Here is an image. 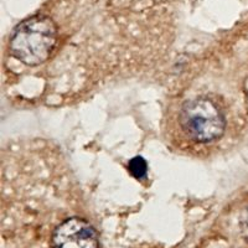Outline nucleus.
<instances>
[{"label":"nucleus","mask_w":248,"mask_h":248,"mask_svg":"<svg viewBox=\"0 0 248 248\" xmlns=\"http://www.w3.org/2000/svg\"><path fill=\"white\" fill-rule=\"evenodd\" d=\"M55 248H98L96 231L87 221L71 217L55 230Z\"/></svg>","instance_id":"7ed1b4c3"},{"label":"nucleus","mask_w":248,"mask_h":248,"mask_svg":"<svg viewBox=\"0 0 248 248\" xmlns=\"http://www.w3.org/2000/svg\"><path fill=\"white\" fill-rule=\"evenodd\" d=\"M129 170L133 176L136 178H143L144 175L147 174V163L140 156L134 158L129 163Z\"/></svg>","instance_id":"20e7f679"},{"label":"nucleus","mask_w":248,"mask_h":248,"mask_svg":"<svg viewBox=\"0 0 248 248\" xmlns=\"http://www.w3.org/2000/svg\"><path fill=\"white\" fill-rule=\"evenodd\" d=\"M242 218H243V226H245L246 231H247V233H248V206L246 207L245 212H243Z\"/></svg>","instance_id":"39448f33"},{"label":"nucleus","mask_w":248,"mask_h":248,"mask_svg":"<svg viewBox=\"0 0 248 248\" xmlns=\"http://www.w3.org/2000/svg\"><path fill=\"white\" fill-rule=\"evenodd\" d=\"M184 133L196 143H210L225 132V117L207 97H196L184 103L179 116Z\"/></svg>","instance_id":"f03ea898"},{"label":"nucleus","mask_w":248,"mask_h":248,"mask_svg":"<svg viewBox=\"0 0 248 248\" xmlns=\"http://www.w3.org/2000/svg\"><path fill=\"white\" fill-rule=\"evenodd\" d=\"M56 40L54 20L46 15H35L16 26L9 41V51L24 65L39 66L52 54Z\"/></svg>","instance_id":"f257e3e1"}]
</instances>
